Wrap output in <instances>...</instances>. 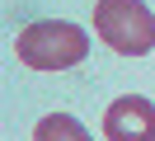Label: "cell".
<instances>
[{
  "mask_svg": "<svg viewBox=\"0 0 155 141\" xmlns=\"http://www.w3.org/2000/svg\"><path fill=\"white\" fill-rule=\"evenodd\" d=\"M14 52L28 71H66L89 56V33L66 19H38L14 38Z\"/></svg>",
  "mask_w": 155,
  "mask_h": 141,
  "instance_id": "6da1fadb",
  "label": "cell"
},
{
  "mask_svg": "<svg viewBox=\"0 0 155 141\" xmlns=\"http://www.w3.org/2000/svg\"><path fill=\"white\" fill-rule=\"evenodd\" d=\"M94 33L122 56H146L155 47V14L141 0H99L94 5Z\"/></svg>",
  "mask_w": 155,
  "mask_h": 141,
  "instance_id": "7a4b0ae2",
  "label": "cell"
},
{
  "mask_svg": "<svg viewBox=\"0 0 155 141\" xmlns=\"http://www.w3.org/2000/svg\"><path fill=\"white\" fill-rule=\"evenodd\" d=\"M104 136L108 141H155V103L141 94L113 99L104 113Z\"/></svg>",
  "mask_w": 155,
  "mask_h": 141,
  "instance_id": "3957f363",
  "label": "cell"
},
{
  "mask_svg": "<svg viewBox=\"0 0 155 141\" xmlns=\"http://www.w3.org/2000/svg\"><path fill=\"white\" fill-rule=\"evenodd\" d=\"M33 141H89L85 122L71 118V113H47V118L33 127Z\"/></svg>",
  "mask_w": 155,
  "mask_h": 141,
  "instance_id": "277c9868",
  "label": "cell"
}]
</instances>
